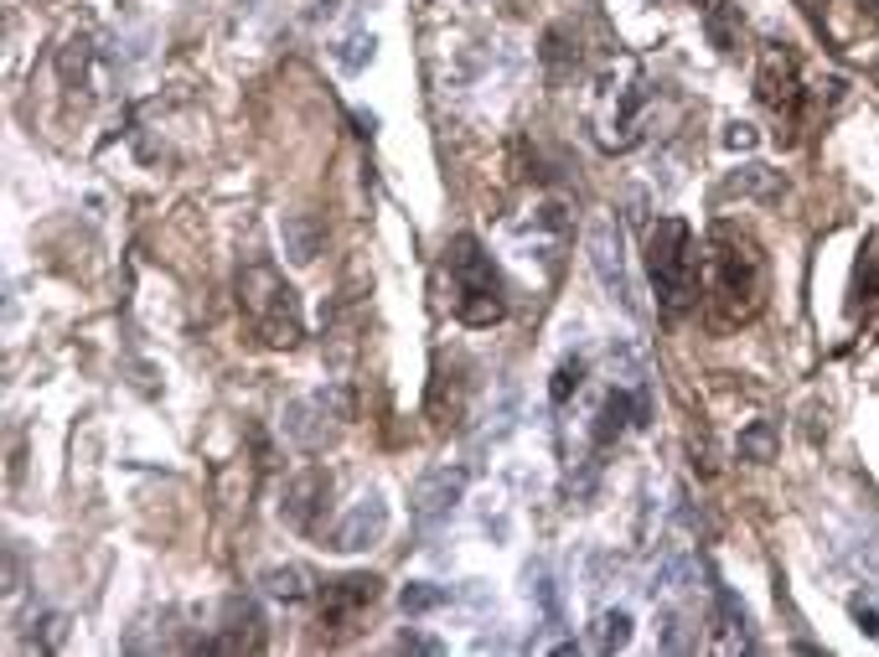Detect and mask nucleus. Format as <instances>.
Returning <instances> with one entry per match:
<instances>
[{
	"mask_svg": "<svg viewBox=\"0 0 879 657\" xmlns=\"http://www.w3.org/2000/svg\"><path fill=\"white\" fill-rule=\"evenodd\" d=\"M703 296L719 331L750 327L766 311V255L746 228L715 223L703 249Z\"/></svg>",
	"mask_w": 879,
	"mask_h": 657,
	"instance_id": "obj_1",
	"label": "nucleus"
},
{
	"mask_svg": "<svg viewBox=\"0 0 879 657\" xmlns=\"http://www.w3.org/2000/svg\"><path fill=\"white\" fill-rule=\"evenodd\" d=\"M239 311L264 347H296L306 337V311H300L296 285L269 259H249L239 269Z\"/></svg>",
	"mask_w": 879,
	"mask_h": 657,
	"instance_id": "obj_2",
	"label": "nucleus"
},
{
	"mask_svg": "<svg viewBox=\"0 0 879 657\" xmlns=\"http://www.w3.org/2000/svg\"><path fill=\"white\" fill-rule=\"evenodd\" d=\"M699 269L703 259L683 218H657L647 228V280H652L657 306L668 316H683L699 300Z\"/></svg>",
	"mask_w": 879,
	"mask_h": 657,
	"instance_id": "obj_3",
	"label": "nucleus"
},
{
	"mask_svg": "<svg viewBox=\"0 0 879 657\" xmlns=\"http://www.w3.org/2000/svg\"><path fill=\"white\" fill-rule=\"evenodd\" d=\"M446 275H450V311H456L461 327H497L507 316L502 280H497V265L481 249V239L456 233L446 243Z\"/></svg>",
	"mask_w": 879,
	"mask_h": 657,
	"instance_id": "obj_4",
	"label": "nucleus"
},
{
	"mask_svg": "<svg viewBox=\"0 0 879 657\" xmlns=\"http://www.w3.org/2000/svg\"><path fill=\"white\" fill-rule=\"evenodd\" d=\"M641 104H647V78H641V68L631 62L627 68V83H616L611 73L600 78V109H596V135L600 146L611 150H627L641 140Z\"/></svg>",
	"mask_w": 879,
	"mask_h": 657,
	"instance_id": "obj_5",
	"label": "nucleus"
},
{
	"mask_svg": "<svg viewBox=\"0 0 879 657\" xmlns=\"http://www.w3.org/2000/svg\"><path fill=\"white\" fill-rule=\"evenodd\" d=\"M756 93H760V104L771 109L781 125H797L807 89H802V62H797V52H791L787 42H771L766 52H760Z\"/></svg>",
	"mask_w": 879,
	"mask_h": 657,
	"instance_id": "obj_6",
	"label": "nucleus"
},
{
	"mask_svg": "<svg viewBox=\"0 0 879 657\" xmlns=\"http://www.w3.org/2000/svg\"><path fill=\"white\" fill-rule=\"evenodd\" d=\"M378 575H342V580H327L321 585V627H331V637H347L358 631V621L368 616V606L378 600Z\"/></svg>",
	"mask_w": 879,
	"mask_h": 657,
	"instance_id": "obj_7",
	"label": "nucleus"
},
{
	"mask_svg": "<svg viewBox=\"0 0 879 657\" xmlns=\"http://www.w3.org/2000/svg\"><path fill=\"white\" fill-rule=\"evenodd\" d=\"M585 255H590V265H596L600 285H606L621 306H631L627 265H621V228H616L611 212H596V218H590V228H585Z\"/></svg>",
	"mask_w": 879,
	"mask_h": 657,
	"instance_id": "obj_8",
	"label": "nucleus"
},
{
	"mask_svg": "<svg viewBox=\"0 0 879 657\" xmlns=\"http://www.w3.org/2000/svg\"><path fill=\"white\" fill-rule=\"evenodd\" d=\"M461 497H466V471H461V466H434V471H424V477L414 481L409 512H414L419 528H434V524H446L450 512H456Z\"/></svg>",
	"mask_w": 879,
	"mask_h": 657,
	"instance_id": "obj_9",
	"label": "nucleus"
},
{
	"mask_svg": "<svg viewBox=\"0 0 879 657\" xmlns=\"http://www.w3.org/2000/svg\"><path fill=\"white\" fill-rule=\"evenodd\" d=\"M327 497H331V471H327V466H306V471L284 487L280 518L290 528H300V534H311L316 518H321V508H327Z\"/></svg>",
	"mask_w": 879,
	"mask_h": 657,
	"instance_id": "obj_10",
	"label": "nucleus"
},
{
	"mask_svg": "<svg viewBox=\"0 0 879 657\" xmlns=\"http://www.w3.org/2000/svg\"><path fill=\"white\" fill-rule=\"evenodd\" d=\"M383 534H388V502H383V492H368V497H358V502L347 508L342 524L331 528V549H342V554L373 549Z\"/></svg>",
	"mask_w": 879,
	"mask_h": 657,
	"instance_id": "obj_11",
	"label": "nucleus"
},
{
	"mask_svg": "<svg viewBox=\"0 0 879 657\" xmlns=\"http://www.w3.org/2000/svg\"><path fill=\"white\" fill-rule=\"evenodd\" d=\"M212 653H259L264 647V616H259V606L243 596H233L223 606V631L218 637H208Z\"/></svg>",
	"mask_w": 879,
	"mask_h": 657,
	"instance_id": "obj_12",
	"label": "nucleus"
},
{
	"mask_svg": "<svg viewBox=\"0 0 879 657\" xmlns=\"http://www.w3.org/2000/svg\"><path fill=\"white\" fill-rule=\"evenodd\" d=\"M647 419H652L647 394L611 389V394H606V404H600V415H596V446H611V440H621L631 425H647Z\"/></svg>",
	"mask_w": 879,
	"mask_h": 657,
	"instance_id": "obj_13",
	"label": "nucleus"
},
{
	"mask_svg": "<svg viewBox=\"0 0 879 657\" xmlns=\"http://www.w3.org/2000/svg\"><path fill=\"white\" fill-rule=\"evenodd\" d=\"M280 243L296 265H311L327 243V228L316 223V212H280Z\"/></svg>",
	"mask_w": 879,
	"mask_h": 657,
	"instance_id": "obj_14",
	"label": "nucleus"
},
{
	"mask_svg": "<svg viewBox=\"0 0 879 657\" xmlns=\"http://www.w3.org/2000/svg\"><path fill=\"white\" fill-rule=\"evenodd\" d=\"M284 435L306 450H321L327 446V404L321 399H296L284 409Z\"/></svg>",
	"mask_w": 879,
	"mask_h": 657,
	"instance_id": "obj_15",
	"label": "nucleus"
},
{
	"mask_svg": "<svg viewBox=\"0 0 879 657\" xmlns=\"http://www.w3.org/2000/svg\"><path fill=\"white\" fill-rule=\"evenodd\" d=\"M543 73H549V83H569L575 78V68H580V37L569 27H553L549 37H543Z\"/></svg>",
	"mask_w": 879,
	"mask_h": 657,
	"instance_id": "obj_16",
	"label": "nucleus"
},
{
	"mask_svg": "<svg viewBox=\"0 0 879 657\" xmlns=\"http://www.w3.org/2000/svg\"><path fill=\"white\" fill-rule=\"evenodd\" d=\"M466 415V378L446 374V368H434V384H430V419L446 430L456 419Z\"/></svg>",
	"mask_w": 879,
	"mask_h": 657,
	"instance_id": "obj_17",
	"label": "nucleus"
},
{
	"mask_svg": "<svg viewBox=\"0 0 879 657\" xmlns=\"http://www.w3.org/2000/svg\"><path fill=\"white\" fill-rule=\"evenodd\" d=\"M269 590L274 600H306L311 596V580H306V569H296V565H274V569H264V580H259Z\"/></svg>",
	"mask_w": 879,
	"mask_h": 657,
	"instance_id": "obj_18",
	"label": "nucleus"
},
{
	"mask_svg": "<svg viewBox=\"0 0 879 657\" xmlns=\"http://www.w3.org/2000/svg\"><path fill=\"white\" fill-rule=\"evenodd\" d=\"M590 643H596V653H621V647L631 643V616L616 606V611H606L596 621V631H590Z\"/></svg>",
	"mask_w": 879,
	"mask_h": 657,
	"instance_id": "obj_19",
	"label": "nucleus"
},
{
	"mask_svg": "<svg viewBox=\"0 0 879 657\" xmlns=\"http://www.w3.org/2000/svg\"><path fill=\"white\" fill-rule=\"evenodd\" d=\"M446 600H450V590H446V585H430V580H414V585H403V590H399V606H403L409 616L440 611Z\"/></svg>",
	"mask_w": 879,
	"mask_h": 657,
	"instance_id": "obj_20",
	"label": "nucleus"
},
{
	"mask_svg": "<svg viewBox=\"0 0 879 657\" xmlns=\"http://www.w3.org/2000/svg\"><path fill=\"white\" fill-rule=\"evenodd\" d=\"M688 585H693V559L688 554H668L652 575V596L657 590H688Z\"/></svg>",
	"mask_w": 879,
	"mask_h": 657,
	"instance_id": "obj_21",
	"label": "nucleus"
},
{
	"mask_svg": "<svg viewBox=\"0 0 879 657\" xmlns=\"http://www.w3.org/2000/svg\"><path fill=\"white\" fill-rule=\"evenodd\" d=\"M875 290H879V239H869L865 259H859V275H853V316H859L865 300H875Z\"/></svg>",
	"mask_w": 879,
	"mask_h": 657,
	"instance_id": "obj_22",
	"label": "nucleus"
},
{
	"mask_svg": "<svg viewBox=\"0 0 879 657\" xmlns=\"http://www.w3.org/2000/svg\"><path fill=\"white\" fill-rule=\"evenodd\" d=\"M740 456H746V461H771L776 456V425L771 419H756V425L740 435Z\"/></svg>",
	"mask_w": 879,
	"mask_h": 657,
	"instance_id": "obj_23",
	"label": "nucleus"
},
{
	"mask_svg": "<svg viewBox=\"0 0 879 657\" xmlns=\"http://www.w3.org/2000/svg\"><path fill=\"white\" fill-rule=\"evenodd\" d=\"M528 596L543 606V616H549V627H559V590H553V575L543 565H528Z\"/></svg>",
	"mask_w": 879,
	"mask_h": 657,
	"instance_id": "obj_24",
	"label": "nucleus"
},
{
	"mask_svg": "<svg viewBox=\"0 0 879 657\" xmlns=\"http://www.w3.org/2000/svg\"><path fill=\"white\" fill-rule=\"evenodd\" d=\"M580 384H585V358H565L559 368H553L549 399H553V404H569L575 394H580Z\"/></svg>",
	"mask_w": 879,
	"mask_h": 657,
	"instance_id": "obj_25",
	"label": "nucleus"
},
{
	"mask_svg": "<svg viewBox=\"0 0 879 657\" xmlns=\"http://www.w3.org/2000/svg\"><path fill=\"white\" fill-rule=\"evenodd\" d=\"M337 62H342L347 73H362V68L373 62V37H347V42L337 47Z\"/></svg>",
	"mask_w": 879,
	"mask_h": 657,
	"instance_id": "obj_26",
	"label": "nucleus"
},
{
	"mask_svg": "<svg viewBox=\"0 0 879 657\" xmlns=\"http://www.w3.org/2000/svg\"><path fill=\"white\" fill-rule=\"evenodd\" d=\"M703 27H709V42L719 47V52H730L735 47V27H730V6H709V16H703Z\"/></svg>",
	"mask_w": 879,
	"mask_h": 657,
	"instance_id": "obj_27",
	"label": "nucleus"
},
{
	"mask_svg": "<svg viewBox=\"0 0 879 657\" xmlns=\"http://www.w3.org/2000/svg\"><path fill=\"white\" fill-rule=\"evenodd\" d=\"M730 192H776V171H766V166H746L740 177H730Z\"/></svg>",
	"mask_w": 879,
	"mask_h": 657,
	"instance_id": "obj_28",
	"label": "nucleus"
},
{
	"mask_svg": "<svg viewBox=\"0 0 879 657\" xmlns=\"http://www.w3.org/2000/svg\"><path fill=\"white\" fill-rule=\"evenodd\" d=\"M683 627H688L683 616H662V637H657V647H662V653H688L693 637H688Z\"/></svg>",
	"mask_w": 879,
	"mask_h": 657,
	"instance_id": "obj_29",
	"label": "nucleus"
},
{
	"mask_svg": "<svg viewBox=\"0 0 879 657\" xmlns=\"http://www.w3.org/2000/svg\"><path fill=\"white\" fill-rule=\"evenodd\" d=\"M853 621H859V631H869V637H879V606L865 596H853Z\"/></svg>",
	"mask_w": 879,
	"mask_h": 657,
	"instance_id": "obj_30",
	"label": "nucleus"
},
{
	"mask_svg": "<svg viewBox=\"0 0 879 657\" xmlns=\"http://www.w3.org/2000/svg\"><path fill=\"white\" fill-rule=\"evenodd\" d=\"M399 653H446V643H434V637H424V631H403L399 637Z\"/></svg>",
	"mask_w": 879,
	"mask_h": 657,
	"instance_id": "obj_31",
	"label": "nucleus"
},
{
	"mask_svg": "<svg viewBox=\"0 0 879 657\" xmlns=\"http://www.w3.org/2000/svg\"><path fill=\"white\" fill-rule=\"evenodd\" d=\"M756 125H730V130H725V146L730 150H756Z\"/></svg>",
	"mask_w": 879,
	"mask_h": 657,
	"instance_id": "obj_32",
	"label": "nucleus"
}]
</instances>
